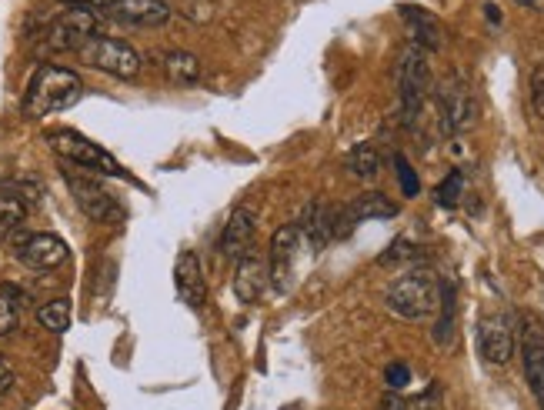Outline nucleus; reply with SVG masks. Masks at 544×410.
<instances>
[{
    "instance_id": "f257e3e1",
    "label": "nucleus",
    "mask_w": 544,
    "mask_h": 410,
    "mask_svg": "<svg viewBox=\"0 0 544 410\" xmlns=\"http://www.w3.org/2000/svg\"><path fill=\"white\" fill-rule=\"evenodd\" d=\"M84 97V80L71 67L41 64L34 70L31 84L24 90V117H51L61 110L74 107Z\"/></svg>"
},
{
    "instance_id": "f03ea898",
    "label": "nucleus",
    "mask_w": 544,
    "mask_h": 410,
    "mask_svg": "<svg viewBox=\"0 0 544 410\" xmlns=\"http://www.w3.org/2000/svg\"><path fill=\"white\" fill-rule=\"evenodd\" d=\"M384 304L404 320H428L441 307V280L428 267H414L388 287Z\"/></svg>"
},
{
    "instance_id": "7ed1b4c3",
    "label": "nucleus",
    "mask_w": 544,
    "mask_h": 410,
    "mask_svg": "<svg viewBox=\"0 0 544 410\" xmlns=\"http://www.w3.org/2000/svg\"><path fill=\"white\" fill-rule=\"evenodd\" d=\"M431 90V64H428V50L408 44L401 50L398 60V97H401V120L408 127H414V120L421 117V107L428 100Z\"/></svg>"
},
{
    "instance_id": "20e7f679",
    "label": "nucleus",
    "mask_w": 544,
    "mask_h": 410,
    "mask_svg": "<svg viewBox=\"0 0 544 410\" xmlns=\"http://www.w3.org/2000/svg\"><path fill=\"white\" fill-rule=\"evenodd\" d=\"M47 144H51L57 157L67 160V164L77 170H94V174H104V177H124V167L117 164L101 144L87 140L84 134H77V130H51Z\"/></svg>"
},
{
    "instance_id": "39448f33",
    "label": "nucleus",
    "mask_w": 544,
    "mask_h": 410,
    "mask_svg": "<svg viewBox=\"0 0 544 410\" xmlns=\"http://www.w3.org/2000/svg\"><path fill=\"white\" fill-rule=\"evenodd\" d=\"M97 34H101L97 10H64L44 30V50H51V54H71V50H77L81 54Z\"/></svg>"
},
{
    "instance_id": "423d86ee",
    "label": "nucleus",
    "mask_w": 544,
    "mask_h": 410,
    "mask_svg": "<svg viewBox=\"0 0 544 410\" xmlns=\"http://www.w3.org/2000/svg\"><path fill=\"white\" fill-rule=\"evenodd\" d=\"M67 187H71L74 204L81 207V214L94 224H121L124 220V207L117 204V197L107 190L101 180L91 174H81V170H67Z\"/></svg>"
},
{
    "instance_id": "0eeeda50",
    "label": "nucleus",
    "mask_w": 544,
    "mask_h": 410,
    "mask_svg": "<svg viewBox=\"0 0 544 410\" xmlns=\"http://www.w3.org/2000/svg\"><path fill=\"white\" fill-rule=\"evenodd\" d=\"M438 114L441 130L448 137L468 134L478 124V97H474L471 84L464 77H448L438 90Z\"/></svg>"
},
{
    "instance_id": "6e6552de",
    "label": "nucleus",
    "mask_w": 544,
    "mask_h": 410,
    "mask_svg": "<svg viewBox=\"0 0 544 410\" xmlns=\"http://www.w3.org/2000/svg\"><path fill=\"white\" fill-rule=\"evenodd\" d=\"M81 57L87 60V67L101 70V74L117 77V80H131L141 74V54L121 37L97 34L91 44L81 50Z\"/></svg>"
},
{
    "instance_id": "1a4fd4ad",
    "label": "nucleus",
    "mask_w": 544,
    "mask_h": 410,
    "mask_svg": "<svg viewBox=\"0 0 544 410\" xmlns=\"http://www.w3.org/2000/svg\"><path fill=\"white\" fill-rule=\"evenodd\" d=\"M398 217V204L391 197L378 194V190H368V194H358L348 207L338 210V220H334V237L351 234L354 227L364 224V220H391Z\"/></svg>"
},
{
    "instance_id": "9d476101",
    "label": "nucleus",
    "mask_w": 544,
    "mask_h": 410,
    "mask_svg": "<svg viewBox=\"0 0 544 410\" xmlns=\"http://www.w3.org/2000/svg\"><path fill=\"white\" fill-rule=\"evenodd\" d=\"M67 244L57 234H24L14 240V257L27 270H54L67 260Z\"/></svg>"
},
{
    "instance_id": "9b49d317",
    "label": "nucleus",
    "mask_w": 544,
    "mask_h": 410,
    "mask_svg": "<svg viewBox=\"0 0 544 410\" xmlns=\"http://www.w3.org/2000/svg\"><path fill=\"white\" fill-rule=\"evenodd\" d=\"M301 230L298 224H284L274 230L271 237V254H267V270H271V284L284 290L291 284L294 277V264H298V254H301Z\"/></svg>"
},
{
    "instance_id": "f8f14e48",
    "label": "nucleus",
    "mask_w": 544,
    "mask_h": 410,
    "mask_svg": "<svg viewBox=\"0 0 544 410\" xmlns=\"http://www.w3.org/2000/svg\"><path fill=\"white\" fill-rule=\"evenodd\" d=\"M478 350L494 367L508 364L514 354V324L508 314H488L478 320Z\"/></svg>"
},
{
    "instance_id": "ddd939ff",
    "label": "nucleus",
    "mask_w": 544,
    "mask_h": 410,
    "mask_svg": "<svg viewBox=\"0 0 544 410\" xmlns=\"http://www.w3.org/2000/svg\"><path fill=\"white\" fill-rule=\"evenodd\" d=\"M254 234H257V214L251 207H234L221 230V240H217V250H221V257L237 264V260L254 250Z\"/></svg>"
},
{
    "instance_id": "4468645a",
    "label": "nucleus",
    "mask_w": 544,
    "mask_h": 410,
    "mask_svg": "<svg viewBox=\"0 0 544 410\" xmlns=\"http://www.w3.org/2000/svg\"><path fill=\"white\" fill-rule=\"evenodd\" d=\"M97 10L131 27H161L171 20V7L164 0H101Z\"/></svg>"
},
{
    "instance_id": "2eb2a0df",
    "label": "nucleus",
    "mask_w": 544,
    "mask_h": 410,
    "mask_svg": "<svg viewBox=\"0 0 544 410\" xmlns=\"http://www.w3.org/2000/svg\"><path fill=\"white\" fill-rule=\"evenodd\" d=\"M334 220H338V210H334L328 200H311L308 207H304V214L298 220V230H301V240L308 244L314 254L324 250L334 240Z\"/></svg>"
},
{
    "instance_id": "dca6fc26",
    "label": "nucleus",
    "mask_w": 544,
    "mask_h": 410,
    "mask_svg": "<svg viewBox=\"0 0 544 410\" xmlns=\"http://www.w3.org/2000/svg\"><path fill=\"white\" fill-rule=\"evenodd\" d=\"M267 284H271V270H267V257L261 254H247L237 260V270H234V294L241 304H257L264 297Z\"/></svg>"
},
{
    "instance_id": "f3484780",
    "label": "nucleus",
    "mask_w": 544,
    "mask_h": 410,
    "mask_svg": "<svg viewBox=\"0 0 544 410\" xmlns=\"http://www.w3.org/2000/svg\"><path fill=\"white\" fill-rule=\"evenodd\" d=\"M174 290L177 297L184 300L187 307H201L207 300V280L201 270V260H197L194 250H184L174 264Z\"/></svg>"
},
{
    "instance_id": "a211bd4d",
    "label": "nucleus",
    "mask_w": 544,
    "mask_h": 410,
    "mask_svg": "<svg viewBox=\"0 0 544 410\" xmlns=\"http://www.w3.org/2000/svg\"><path fill=\"white\" fill-rule=\"evenodd\" d=\"M521 360H524V377H528L531 394L544 410V334L531 324H524L521 330Z\"/></svg>"
},
{
    "instance_id": "6ab92c4d",
    "label": "nucleus",
    "mask_w": 544,
    "mask_h": 410,
    "mask_svg": "<svg viewBox=\"0 0 544 410\" xmlns=\"http://www.w3.org/2000/svg\"><path fill=\"white\" fill-rule=\"evenodd\" d=\"M401 17H404V24H408L411 30V44L414 47H421V50H438L444 44V27H441V20L428 14L424 7H414V4H404L401 7Z\"/></svg>"
},
{
    "instance_id": "aec40b11",
    "label": "nucleus",
    "mask_w": 544,
    "mask_h": 410,
    "mask_svg": "<svg viewBox=\"0 0 544 410\" xmlns=\"http://www.w3.org/2000/svg\"><path fill=\"white\" fill-rule=\"evenodd\" d=\"M161 67H164V77L177 87H194L197 80H201V60L194 54H187V50H171V54H164Z\"/></svg>"
},
{
    "instance_id": "412c9836",
    "label": "nucleus",
    "mask_w": 544,
    "mask_h": 410,
    "mask_svg": "<svg viewBox=\"0 0 544 410\" xmlns=\"http://www.w3.org/2000/svg\"><path fill=\"white\" fill-rule=\"evenodd\" d=\"M24 294L11 284H0V337L14 334L17 324H21V307H24Z\"/></svg>"
},
{
    "instance_id": "4be33fe9",
    "label": "nucleus",
    "mask_w": 544,
    "mask_h": 410,
    "mask_svg": "<svg viewBox=\"0 0 544 410\" xmlns=\"http://www.w3.org/2000/svg\"><path fill=\"white\" fill-rule=\"evenodd\" d=\"M27 220V204L11 190H0V240L11 237Z\"/></svg>"
},
{
    "instance_id": "5701e85b",
    "label": "nucleus",
    "mask_w": 544,
    "mask_h": 410,
    "mask_svg": "<svg viewBox=\"0 0 544 410\" xmlns=\"http://www.w3.org/2000/svg\"><path fill=\"white\" fill-rule=\"evenodd\" d=\"M348 170L358 180H374L381 174V154L374 144H358L348 154Z\"/></svg>"
},
{
    "instance_id": "b1692460",
    "label": "nucleus",
    "mask_w": 544,
    "mask_h": 410,
    "mask_svg": "<svg viewBox=\"0 0 544 410\" xmlns=\"http://www.w3.org/2000/svg\"><path fill=\"white\" fill-rule=\"evenodd\" d=\"M37 320H41V327L51 330V334H64V330L71 327V300L64 297L47 300V304L37 310Z\"/></svg>"
},
{
    "instance_id": "393cba45",
    "label": "nucleus",
    "mask_w": 544,
    "mask_h": 410,
    "mask_svg": "<svg viewBox=\"0 0 544 410\" xmlns=\"http://www.w3.org/2000/svg\"><path fill=\"white\" fill-rule=\"evenodd\" d=\"M441 320H438V327H434V340L438 344H448L451 340V334H454V287L448 284V287H441Z\"/></svg>"
},
{
    "instance_id": "a878e982",
    "label": "nucleus",
    "mask_w": 544,
    "mask_h": 410,
    "mask_svg": "<svg viewBox=\"0 0 544 410\" xmlns=\"http://www.w3.org/2000/svg\"><path fill=\"white\" fill-rule=\"evenodd\" d=\"M461 190H464V174L461 170H451V174L438 184V190H434V197H438L441 207H454L461 200Z\"/></svg>"
},
{
    "instance_id": "bb28decb",
    "label": "nucleus",
    "mask_w": 544,
    "mask_h": 410,
    "mask_svg": "<svg viewBox=\"0 0 544 410\" xmlns=\"http://www.w3.org/2000/svg\"><path fill=\"white\" fill-rule=\"evenodd\" d=\"M394 167H398V184H401V194L404 197H418V190H421V180L418 174H414V167L404 160L401 154L394 157Z\"/></svg>"
},
{
    "instance_id": "cd10ccee",
    "label": "nucleus",
    "mask_w": 544,
    "mask_h": 410,
    "mask_svg": "<svg viewBox=\"0 0 544 410\" xmlns=\"http://www.w3.org/2000/svg\"><path fill=\"white\" fill-rule=\"evenodd\" d=\"M418 257V247L411 244V240H394V244L388 247V254H381V264H398V260H414Z\"/></svg>"
},
{
    "instance_id": "c85d7f7f",
    "label": "nucleus",
    "mask_w": 544,
    "mask_h": 410,
    "mask_svg": "<svg viewBox=\"0 0 544 410\" xmlns=\"http://www.w3.org/2000/svg\"><path fill=\"white\" fill-rule=\"evenodd\" d=\"M531 107L544 120V64L531 70Z\"/></svg>"
},
{
    "instance_id": "c756f323",
    "label": "nucleus",
    "mask_w": 544,
    "mask_h": 410,
    "mask_svg": "<svg viewBox=\"0 0 544 410\" xmlns=\"http://www.w3.org/2000/svg\"><path fill=\"white\" fill-rule=\"evenodd\" d=\"M384 380H388V387L398 394V390H404L411 384V367L408 364H391L388 370H384Z\"/></svg>"
},
{
    "instance_id": "7c9ffc66",
    "label": "nucleus",
    "mask_w": 544,
    "mask_h": 410,
    "mask_svg": "<svg viewBox=\"0 0 544 410\" xmlns=\"http://www.w3.org/2000/svg\"><path fill=\"white\" fill-rule=\"evenodd\" d=\"M11 387H14V367H11V360L0 354V397H4Z\"/></svg>"
},
{
    "instance_id": "2f4dec72",
    "label": "nucleus",
    "mask_w": 544,
    "mask_h": 410,
    "mask_svg": "<svg viewBox=\"0 0 544 410\" xmlns=\"http://www.w3.org/2000/svg\"><path fill=\"white\" fill-rule=\"evenodd\" d=\"M61 4L71 10H94V7H101V0H61Z\"/></svg>"
},
{
    "instance_id": "473e14b6",
    "label": "nucleus",
    "mask_w": 544,
    "mask_h": 410,
    "mask_svg": "<svg viewBox=\"0 0 544 410\" xmlns=\"http://www.w3.org/2000/svg\"><path fill=\"white\" fill-rule=\"evenodd\" d=\"M381 410H408V407H404V400L391 390V394L381 400Z\"/></svg>"
},
{
    "instance_id": "72a5a7b5",
    "label": "nucleus",
    "mask_w": 544,
    "mask_h": 410,
    "mask_svg": "<svg viewBox=\"0 0 544 410\" xmlns=\"http://www.w3.org/2000/svg\"><path fill=\"white\" fill-rule=\"evenodd\" d=\"M484 10H488V20H491V24H498V20H501V10L494 7V4H488V7H484Z\"/></svg>"
}]
</instances>
